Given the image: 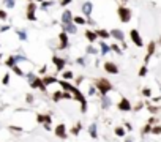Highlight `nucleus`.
<instances>
[{"label":"nucleus","mask_w":161,"mask_h":142,"mask_svg":"<svg viewBox=\"0 0 161 142\" xmlns=\"http://www.w3.org/2000/svg\"><path fill=\"white\" fill-rule=\"evenodd\" d=\"M59 40H60V49H66L68 47V35H66L65 32H62L60 35H59Z\"/></svg>","instance_id":"14"},{"label":"nucleus","mask_w":161,"mask_h":142,"mask_svg":"<svg viewBox=\"0 0 161 142\" xmlns=\"http://www.w3.org/2000/svg\"><path fill=\"white\" fill-rule=\"evenodd\" d=\"M13 71H14V73H16L17 76H24V73H22L21 70H19V68H17V66H13Z\"/></svg>","instance_id":"40"},{"label":"nucleus","mask_w":161,"mask_h":142,"mask_svg":"<svg viewBox=\"0 0 161 142\" xmlns=\"http://www.w3.org/2000/svg\"><path fill=\"white\" fill-rule=\"evenodd\" d=\"M114 133H115V136H119V137L126 136V131H125V128H123V126H117L115 129H114Z\"/></svg>","instance_id":"21"},{"label":"nucleus","mask_w":161,"mask_h":142,"mask_svg":"<svg viewBox=\"0 0 161 142\" xmlns=\"http://www.w3.org/2000/svg\"><path fill=\"white\" fill-rule=\"evenodd\" d=\"M104 70H106L108 73H111V74H117L119 73V66L115 63H112V62H106L104 63Z\"/></svg>","instance_id":"10"},{"label":"nucleus","mask_w":161,"mask_h":142,"mask_svg":"<svg viewBox=\"0 0 161 142\" xmlns=\"http://www.w3.org/2000/svg\"><path fill=\"white\" fill-rule=\"evenodd\" d=\"M33 98H32V95H27V103H32Z\"/></svg>","instance_id":"46"},{"label":"nucleus","mask_w":161,"mask_h":142,"mask_svg":"<svg viewBox=\"0 0 161 142\" xmlns=\"http://www.w3.org/2000/svg\"><path fill=\"white\" fill-rule=\"evenodd\" d=\"M41 81H43V84L46 85V87H47V85H51V84H55V82H57V79L54 78V76H44Z\"/></svg>","instance_id":"18"},{"label":"nucleus","mask_w":161,"mask_h":142,"mask_svg":"<svg viewBox=\"0 0 161 142\" xmlns=\"http://www.w3.org/2000/svg\"><path fill=\"white\" fill-rule=\"evenodd\" d=\"M70 2H71V0H62V2H60V3H62V6H66V5H68V3H70Z\"/></svg>","instance_id":"44"},{"label":"nucleus","mask_w":161,"mask_h":142,"mask_svg":"<svg viewBox=\"0 0 161 142\" xmlns=\"http://www.w3.org/2000/svg\"><path fill=\"white\" fill-rule=\"evenodd\" d=\"M97 89L100 90L101 96H106L108 92H111V90H112V84H111L108 79L101 78V79H98V81H97Z\"/></svg>","instance_id":"1"},{"label":"nucleus","mask_w":161,"mask_h":142,"mask_svg":"<svg viewBox=\"0 0 161 142\" xmlns=\"http://www.w3.org/2000/svg\"><path fill=\"white\" fill-rule=\"evenodd\" d=\"M109 49L111 51H114V52H117V54H120L122 51H120V47L117 46V44H112V46H109Z\"/></svg>","instance_id":"32"},{"label":"nucleus","mask_w":161,"mask_h":142,"mask_svg":"<svg viewBox=\"0 0 161 142\" xmlns=\"http://www.w3.org/2000/svg\"><path fill=\"white\" fill-rule=\"evenodd\" d=\"M117 107H119L120 111H123V112H128V111H131V109H133V107H131V103H130V101H128V98H125V96H123V98L119 101Z\"/></svg>","instance_id":"5"},{"label":"nucleus","mask_w":161,"mask_h":142,"mask_svg":"<svg viewBox=\"0 0 161 142\" xmlns=\"http://www.w3.org/2000/svg\"><path fill=\"white\" fill-rule=\"evenodd\" d=\"M9 131H13V133H22L24 129L19 128V126H13V125H11V126H9Z\"/></svg>","instance_id":"33"},{"label":"nucleus","mask_w":161,"mask_h":142,"mask_svg":"<svg viewBox=\"0 0 161 142\" xmlns=\"http://www.w3.org/2000/svg\"><path fill=\"white\" fill-rule=\"evenodd\" d=\"M85 38H87V40H89L90 43H93L98 36H97V33H95L93 30H85Z\"/></svg>","instance_id":"19"},{"label":"nucleus","mask_w":161,"mask_h":142,"mask_svg":"<svg viewBox=\"0 0 161 142\" xmlns=\"http://www.w3.org/2000/svg\"><path fill=\"white\" fill-rule=\"evenodd\" d=\"M5 5H6V8H13L14 6V0H5Z\"/></svg>","instance_id":"38"},{"label":"nucleus","mask_w":161,"mask_h":142,"mask_svg":"<svg viewBox=\"0 0 161 142\" xmlns=\"http://www.w3.org/2000/svg\"><path fill=\"white\" fill-rule=\"evenodd\" d=\"M62 22H63V25H68V24H71L73 22V16H71V11H63V14H62Z\"/></svg>","instance_id":"15"},{"label":"nucleus","mask_w":161,"mask_h":142,"mask_svg":"<svg viewBox=\"0 0 161 142\" xmlns=\"http://www.w3.org/2000/svg\"><path fill=\"white\" fill-rule=\"evenodd\" d=\"M156 122H158V120H156V118H155V117H150V118H148V122H147V123H148V125H150V126H153V125H155V123H156Z\"/></svg>","instance_id":"39"},{"label":"nucleus","mask_w":161,"mask_h":142,"mask_svg":"<svg viewBox=\"0 0 161 142\" xmlns=\"http://www.w3.org/2000/svg\"><path fill=\"white\" fill-rule=\"evenodd\" d=\"M19 33V38L21 40H27V35H25V32H17Z\"/></svg>","instance_id":"42"},{"label":"nucleus","mask_w":161,"mask_h":142,"mask_svg":"<svg viewBox=\"0 0 161 142\" xmlns=\"http://www.w3.org/2000/svg\"><path fill=\"white\" fill-rule=\"evenodd\" d=\"M119 16H120V21L122 22H130L131 19V9L126 8V6H119Z\"/></svg>","instance_id":"2"},{"label":"nucleus","mask_w":161,"mask_h":142,"mask_svg":"<svg viewBox=\"0 0 161 142\" xmlns=\"http://www.w3.org/2000/svg\"><path fill=\"white\" fill-rule=\"evenodd\" d=\"M71 93V96L74 98V100H78L81 104H84V103H87V100H85V96H84V95L78 90V87H73V90L70 92Z\"/></svg>","instance_id":"7"},{"label":"nucleus","mask_w":161,"mask_h":142,"mask_svg":"<svg viewBox=\"0 0 161 142\" xmlns=\"http://www.w3.org/2000/svg\"><path fill=\"white\" fill-rule=\"evenodd\" d=\"M103 98V107L106 109V107H109V104H111V101H109V98L108 96H101Z\"/></svg>","instance_id":"30"},{"label":"nucleus","mask_w":161,"mask_h":142,"mask_svg":"<svg viewBox=\"0 0 161 142\" xmlns=\"http://www.w3.org/2000/svg\"><path fill=\"white\" fill-rule=\"evenodd\" d=\"M36 120H38V123H43V125H51V122H52L49 114H38Z\"/></svg>","instance_id":"8"},{"label":"nucleus","mask_w":161,"mask_h":142,"mask_svg":"<svg viewBox=\"0 0 161 142\" xmlns=\"http://www.w3.org/2000/svg\"><path fill=\"white\" fill-rule=\"evenodd\" d=\"M159 43H161V38H159Z\"/></svg>","instance_id":"50"},{"label":"nucleus","mask_w":161,"mask_h":142,"mask_svg":"<svg viewBox=\"0 0 161 142\" xmlns=\"http://www.w3.org/2000/svg\"><path fill=\"white\" fill-rule=\"evenodd\" d=\"M147 74V66L144 65V66H142V68L139 70V76H141V78H142V76H145Z\"/></svg>","instance_id":"36"},{"label":"nucleus","mask_w":161,"mask_h":142,"mask_svg":"<svg viewBox=\"0 0 161 142\" xmlns=\"http://www.w3.org/2000/svg\"><path fill=\"white\" fill-rule=\"evenodd\" d=\"M49 6H52V2H51V0H49V2H43V3H41V8H43V9H47Z\"/></svg>","instance_id":"37"},{"label":"nucleus","mask_w":161,"mask_h":142,"mask_svg":"<svg viewBox=\"0 0 161 142\" xmlns=\"http://www.w3.org/2000/svg\"><path fill=\"white\" fill-rule=\"evenodd\" d=\"M123 128H126L128 131H131V129H133V126L130 125V123H125V126H123Z\"/></svg>","instance_id":"45"},{"label":"nucleus","mask_w":161,"mask_h":142,"mask_svg":"<svg viewBox=\"0 0 161 142\" xmlns=\"http://www.w3.org/2000/svg\"><path fill=\"white\" fill-rule=\"evenodd\" d=\"M73 24H78V25H84L85 24V19L81 16H74L73 17Z\"/></svg>","instance_id":"25"},{"label":"nucleus","mask_w":161,"mask_h":142,"mask_svg":"<svg viewBox=\"0 0 161 142\" xmlns=\"http://www.w3.org/2000/svg\"><path fill=\"white\" fill-rule=\"evenodd\" d=\"M30 87H32V89H40V90H46V85L43 84V81H41L40 78H35V79H32V82H30Z\"/></svg>","instance_id":"11"},{"label":"nucleus","mask_w":161,"mask_h":142,"mask_svg":"<svg viewBox=\"0 0 161 142\" xmlns=\"http://www.w3.org/2000/svg\"><path fill=\"white\" fill-rule=\"evenodd\" d=\"M89 133H90V136L93 137V139H97L98 137V134H97V125H90V128H89Z\"/></svg>","instance_id":"24"},{"label":"nucleus","mask_w":161,"mask_h":142,"mask_svg":"<svg viewBox=\"0 0 161 142\" xmlns=\"http://www.w3.org/2000/svg\"><path fill=\"white\" fill-rule=\"evenodd\" d=\"M62 98H63V92H55V93H54V98H52V100H54V101H60Z\"/></svg>","instance_id":"28"},{"label":"nucleus","mask_w":161,"mask_h":142,"mask_svg":"<svg viewBox=\"0 0 161 142\" xmlns=\"http://www.w3.org/2000/svg\"><path fill=\"white\" fill-rule=\"evenodd\" d=\"M150 131H152V126H150V125H148V123H147V125H145L144 128H142V131H141V134H142V136H144V134H148V133H150Z\"/></svg>","instance_id":"29"},{"label":"nucleus","mask_w":161,"mask_h":142,"mask_svg":"<svg viewBox=\"0 0 161 142\" xmlns=\"http://www.w3.org/2000/svg\"><path fill=\"white\" fill-rule=\"evenodd\" d=\"M63 28H65V33L68 32V33H76V25L71 22V24H68V25H63Z\"/></svg>","instance_id":"23"},{"label":"nucleus","mask_w":161,"mask_h":142,"mask_svg":"<svg viewBox=\"0 0 161 142\" xmlns=\"http://www.w3.org/2000/svg\"><path fill=\"white\" fill-rule=\"evenodd\" d=\"M95 33H97V36H98V38H103V40H106V38H109V36H111V35H109V32H108V30H104V28H98V30L95 32Z\"/></svg>","instance_id":"17"},{"label":"nucleus","mask_w":161,"mask_h":142,"mask_svg":"<svg viewBox=\"0 0 161 142\" xmlns=\"http://www.w3.org/2000/svg\"><path fill=\"white\" fill-rule=\"evenodd\" d=\"M148 111H150V114H158L159 107L158 106H148Z\"/></svg>","instance_id":"34"},{"label":"nucleus","mask_w":161,"mask_h":142,"mask_svg":"<svg viewBox=\"0 0 161 142\" xmlns=\"http://www.w3.org/2000/svg\"><path fill=\"white\" fill-rule=\"evenodd\" d=\"M125 142H133V139H131V137H126V140H125Z\"/></svg>","instance_id":"48"},{"label":"nucleus","mask_w":161,"mask_h":142,"mask_svg":"<svg viewBox=\"0 0 161 142\" xmlns=\"http://www.w3.org/2000/svg\"><path fill=\"white\" fill-rule=\"evenodd\" d=\"M142 107V103H139V104H136V107H134V111H139Z\"/></svg>","instance_id":"47"},{"label":"nucleus","mask_w":161,"mask_h":142,"mask_svg":"<svg viewBox=\"0 0 161 142\" xmlns=\"http://www.w3.org/2000/svg\"><path fill=\"white\" fill-rule=\"evenodd\" d=\"M52 62H54V65H55L57 71H62V70H63V66H65V60H63V59L54 55V57H52Z\"/></svg>","instance_id":"13"},{"label":"nucleus","mask_w":161,"mask_h":142,"mask_svg":"<svg viewBox=\"0 0 161 142\" xmlns=\"http://www.w3.org/2000/svg\"><path fill=\"white\" fill-rule=\"evenodd\" d=\"M59 84L62 85V89H63L65 92H71V90H73V87H74V85H71L68 81H59Z\"/></svg>","instance_id":"20"},{"label":"nucleus","mask_w":161,"mask_h":142,"mask_svg":"<svg viewBox=\"0 0 161 142\" xmlns=\"http://www.w3.org/2000/svg\"><path fill=\"white\" fill-rule=\"evenodd\" d=\"M142 95H144V96H147V98H150V96H152V90H150V89H144V90H142Z\"/></svg>","instance_id":"35"},{"label":"nucleus","mask_w":161,"mask_h":142,"mask_svg":"<svg viewBox=\"0 0 161 142\" xmlns=\"http://www.w3.org/2000/svg\"><path fill=\"white\" fill-rule=\"evenodd\" d=\"M150 133H152V134H161V126L159 125H153Z\"/></svg>","instance_id":"27"},{"label":"nucleus","mask_w":161,"mask_h":142,"mask_svg":"<svg viewBox=\"0 0 161 142\" xmlns=\"http://www.w3.org/2000/svg\"><path fill=\"white\" fill-rule=\"evenodd\" d=\"M100 46H101V54L104 55V54H108L111 49H109V46L106 44V43H100Z\"/></svg>","instance_id":"26"},{"label":"nucleus","mask_w":161,"mask_h":142,"mask_svg":"<svg viewBox=\"0 0 161 142\" xmlns=\"http://www.w3.org/2000/svg\"><path fill=\"white\" fill-rule=\"evenodd\" d=\"M130 36H131V41L134 43L137 47H142V46H144V43H142V38H141V35H139V32L136 30V28H133V30L130 32Z\"/></svg>","instance_id":"4"},{"label":"nucleus","mask_w":161,"mask_h":142,"mask_svg":"<svg viewBox=\"0 0 161 142\" xmlns=\"http://www.w3.org/2000/svg\"><path fill=\"white\" fill-rule=\"evenodd\" d=\"M81 129H82V123H81V122H78V123H76V126H73V128H71V134L78 136Z\"/></svg>","instance_id":"22"},{"label":"nucleus","mask_w":161,"mask_h":142,"mask_svg":"<svg viewBox=\"0 0 161 142\" xmlns=\"http://www.w3.org/2000/svg\"><path fill=\"white\" fill-rule=\"evenodd\" d=\"M35 11H36V3L35 2H30L27 6V17H28V21H35L36 16H35Z\"/></svg>","instance_id":"6"},{"label":"nucleus","mask_w":161,"mask_h":142,"mask_svg":"<svg viewBox=\"0 0 161 142\" xmlns=\"http://www.w3.org/2000/svg\"><path fill=\"white\" fill-rule=\"evenodd\" d=\"M33 2H35V3H36V2H43V0H33Z\"/></svg>","instance_id":"49"},{"label":"nucleus","mask_w":161,"mask_h":142,"mask_svg":"<svg viewBox=\"0 0 161 142\" xmlns=\"http://www.w3.org/2000/svg\"><path fill=\"white\" fill-rule=\"evenodd\" d=\"M92 8H93V6H92L90 2H85V3L82 5V13H84L85 16H90V14H92Z\"/></svg>","instance_id":"16"},{"label":"nucleus","mask_w":161,"mask_h":142,"mask_svg":"<svg viewBox=\"0 0 161 142\" xmlns=\"http://www.w3.org/2000/svg\"><path fill=\"white\" fill-rule=\"evenodd\" d=\"M0 19H6V11L5 9H0Z\"/></svg>","instance_id":"41"},{"label":"nucleus","mask_w":161,"mask_h":142,"mask_svg":"<svg viewBox=\"0 0 161 142\" xmlns=\"http://www.w3.org/2000/svg\"><path fill=\"white\" fill-rule=\"evenodd\" d=\"M109 35H111L112 38H115V40H119V41H123V40H125V35H123V32L119 30V28H112V30L109 32Z\"/></svg>","instance_id":"12"},{"label":"nucleus","mask_w":161,"mask_h":142,"mask_svg":"<svg viewBox=\"0 0 161 142\" xmlns=\"http://www.w3.org/2000/svg\"><path fill=\"white\" fill-rule=\"evenodd\" d=\"M8 81H9V74H5V78H3V84L6 85V84H8Z\"/></svg>","instance_id":"43"},{"label":"nucleus","mask_w":161,"mask_h":142,"mask_svg":"<svg viewBox=\"0 0 161 142\" xmlns=\"http://www.w3.org/2000/svg\"><path fill=\"white\" fill-rule=\"evenodd\" d=\"M123 2H126V0H123Z\"/></svg>","instance_id":"51"},{"label":"nucleus","mask_w":161,"mask_h":142,"mask_svg":"<svg viewBox=\"0 0 161 142\" xmlns=\"http://www.w3.org/2000/svg\"><path fill=\"white\" fill-rule=\"evenodd\" d=\"M55 136L59 137V139H66L68 137V134H66V126H65V123H59V125L55 126Z\"/></svg>","instance_id":"3"},{"label":"nucleus","mask_w":161,"mask_h":142,"mask_svg":"<svg viewBox=\"0 0 161 142\" xmlns=\"http://www.w3.org/2000/svg\"><path fill=\"white\" fill-rule=\"evenodd\" d=\"M73 76H74V74H73L71 71H65V73H63V81H66V79H71Z\"/></svg>","instance_id":"31"},{"label":"nucleus","mask_w":161,"mask_h":142,"mask_svg":"<svg viewBox=\"0 0 161 142\" xmlns=\"http://www.w3.org/2000/svg\"><path fill=\"white\" fill-rule=\"evenodd\" d=\"M155 49H156V44H155V41H150V43H148V46H147V55H145V63H148L150 57L155 54Z\"/></svg>","instance_id":"9"}]
</instances>
